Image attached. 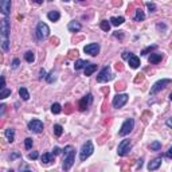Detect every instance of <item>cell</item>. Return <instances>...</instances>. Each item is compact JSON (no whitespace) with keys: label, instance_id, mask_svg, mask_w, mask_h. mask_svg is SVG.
Returning a JSON list of instances; mask_svg holds the SVG:
<instances>
[{"label":"cell","instance_id":"681fc988","mask_svg":"<svg viewBox=\"0 0 172 172\" xmlns=\"http://www.w3.org/2000/svg\"><path fill=\"white\" fill-rule=\"evenodd\" d=\"M78 2H83V0H78Z\"/></svg>","mask_w":172,"mask_h":172},{"label":"cell","instance_id":"83f0119b","mask_svg":"<svg viewBox=\"0 0 172 172\" xmlns=\"http://www.w3.org/2000/svg\"><path fill=\"white\" fill-rule=\"evenodd\" d=\"M24 59H26L29 63H32V62L35 61V55H34L32 51H27L26 54H24Z\"/></svg>","mask_w":172,"mask_h":172},{"label":"cell","instance_id":"3957f363","mask_svg":"<svg viewBox=\"0 0 172 172\" xmlns=\"http://www.w3.org/2000/svg\"><path fill=\"white\" fill-rule=\"evenodd\" d=\"M49 35H50V29L47 24L43 23V22L38 23V26H36V38L42 40V39L49 38Z\"/></svg>","mask_w":172,"mask_h":172},{"label":"cell","instance_id":"1f68e13d","mask_svg":"<svg viewBox=\"0 0 172 172\" xmlns=\"http://www.w3.org/2000/svg\"><path fill=\"white\" fill-rule=\"evenodd\" d=\"M51 112L54 114H59L62 112V108H61V105L59 104H57V102H55V104H52L51 105Z\"/></svg>","mask_w":172,"mask_h":172},{"label":"cell","instance_id":"ac0fdd59","mask_svg":"<svg viewBox=\"0 0 172 172\" xmlns=\"http://www.w3.org/2000/svg\"><path fill=\"white\" fill-rule=\"evenodd\" d=\"M67 29H69L70 32H78V31H81L82 26H81V23H78V22H76V20H73V22H70V23H69Z\"/></svg>","mask_w":172,"mask_h":172},{"label":"cell","instance_id":"b9f144b4","mask_svg":"<svg viewBox=\"0 0 172 172\" xmlns=\"http://www.w3.org/2000/svg\"><path fill=\"white\" fill-rule=\"evenodd\" d=\"M165 157H167V159H172V147L168 149V152L165 153Z\"/></svg>","mask_w":172,"mask_h":172},{"label":"cell","instance_id":"4dcf8cb0","mask_svg":"<svg viewBox=\"0 0 172 172\" xmlns=\"http://www.w3.org/2000/svg\"><path fill=\"white\" fill-rule=\"evenodd\" d=\"M149 148H151V151H160L161 149V143L160 141H153V143H151Z\"/></svg>","mask_w":172,"mask_h":172},{"label":"cell","instance_id":"52a82bcc","mask_svg":"<svg viewBox=\"0 0 172 172\" xmlns=\"http://www.w3.org/2000/svg\"><path fill=\"white\" fill-rule=\"evenodd\" d=\"M130 149H132V143H130V140H123V141L118 144L117 153H118V156H125L129 153Z\"/></svg>","mask_w":172,"mask_h":172},{"label":"cell","instance_id":"4316f807","mask_svg":"<svg viewBox=\"0 0 172 172\" xmlns=\"http://www.w3.org/2000/svg\"><path fill=\"white\" fill-rule=\"evenodd\" d=\"M11 96V89H7V87H4V89L0 90V99H4L7 98V97Z\"/></svg>","mask_w":172,"mask_h":172},{"label":"cell","instance_id":"277c9868","mask_svg":"<svg viewBox=\"0 0 172 172\" xmlns=\"http://www.w3.org/2000/svg\"><path fill=\"white\" fill-rule=\"evenodd\" d=\"M133 128H134V120L133 118H126V120L124 121V124L121 125L118 134H120V136H126V134H129L132 132Z\"/></svg>","mask_w":172,"mask_h":172},{"label":"cell","instance_id":"60d3db41","mask_svg":"<svg viewBox=\"0 0 172 172\" xmlns=\"http://www.w3.org/2000/svg\"><path fill=\"white\" fill-rule=\"evenodd\" d=\"M59 153H61V149H59L58 147H54V149H52V155L57 156V155H59Z\"/></svg>","mask_w":172,"mask_h":172},{"label":"cell","instance_id":"f35d334b","mask_svg":"<svg viewBox=\"0 0 172 172\" xmlns=\"http://www.w3.org/2000/svg\"><path fill=\"white\" fill-rule=\"evenodd\" d=\"M4 86H5V79H4V77H0V90L2 89H4Z\"/></svg>","mask_w":172,"mask_h":172},{"label":"cell","instance_id":"d6a6232c","mask_svg":"<svg viewBox=\"0 0 172 172\" xmlns=\"http://www.w3.org/2000/svg\"><path fill=\"white\" fill-rule=\"evenodd\" d=\"M24 147H26V149L32 148V139H31V137H27V139L24 140Z\"/></svg>","mask_w":172,"mask_h":172},{"label":"cell","instance_id":"7c38bea8","mask_svg":"<svg viewBox=\"0 0 172 172\" xmlns=\"http://www.w3.org/2000/svg\"><path fill=\"white\" fill-rule=\"evenodd\" d=\"M93 102V96H92V93H89L87 96H85L82 99L79 101V110H86L87 109V106H89L90 104Z\"/></svg>","mask_w":172,"mask_h":172},{"label":"cell","instance_id":"836d02e7","mask_svg":"<svg viewBox=\"0 0 172 172\" xmlns=\"http://www.w3.org/2000/svg\"><path fill=\"white\" fill-rule=\"evenodd\" d=\"M46 81H47L49 83H52V82H54V81H55V74H54V71H51L49 76H46Z\"/></svg>","mask_w":172,"mask_h":172},{"label":"cell","instance_id":"f6af8a7d","mask_svg":"<svg viewBox=\"0 0 172 172\" xmlns=\"http://www.w3.org/2000/svg\"><path fill=\"white\" fill-rule=\"evenodd\" d=\"M128 54H130V52H126V51L123 52V58H124V59H128V57H129Z\"/></svg>","mask_w":172,"mask_h":172},{"label":"cell","instance_id":"e575fe53","mask_svg":"<svg viewBox=\"0 0 172 172\" xmlns=\"http://www.w3.org/2000/svg\"><path fill=\"white\" fill-rule=\"evenodd\" d=\"M147 8L149 10V12H155L156 11V4L155 3H147Z\"/></svg>","mask_w":172,"mask_h":172},{"label":"cell","instance_id":"d6986e66","mask_svg":"<svg viewBox=\"0 0 172 172\" xmlns=\"http://www.w3.org/2000/svg\"><path fill=\"white\" fill-rule=\"evenodd\" d=\"M52 160H54V155H52V153L46 152V153H43L42 155V164L49 165V164H51L52 163Z\"/></svg>","mask_w":172,"mask_h":172},{"label":"cell","instance_id":"8fae6325","mask_svg":"<svg viewBox=\"0 0 172 172\" xmlns=\"http://www.w3.org/2000/svg\"><path fill=\"white\" fill-rule=\"evenodd\" d=\"M10 11H11V0H0V12L7 18L10 15Z\"/></svg>","mask_w":172,"mask_h":172},{"label":"cell","instance_id":"8d00e7d4","mask_svg":"<svg viewBox=\"0 0 172 172\" xmlns=\"http://www.w3.org/2000/svg\"><path fill=\"white\" fill-rule=\"evenodd\" d=\"M19 65H20V61H19V59H18V58H15L14 61H12L11 67H12V69H18V67H19Z\"/></svg>","mask_w":172,"mask_h":172},{"label":"cell","instance_id":"ba28073f","mask_svg":"<svg viewBox=\"0 0 172 172\" xmlns=\"http://www.w3.org/2000/svg\"><path fill=\"white\" fill-rule=\"evenodd\" d=\"M29 129L34 133H42L43 132V123L40 120H31L27 124Z\"/></svg>","mask_w":172,"mask_h":172},{"label":"cell","instance_id":"e0dca14e","mask_svg":"<svg viewBox=\"0 0 172 172\" xmlns=\"http://www.w3.org/2000/svg\"><path fill=\"white\" fill-rule=\"evenodd\" d=\"M161 59H163V54H159V52H153V54L149 55L148 62H149V63H152V65H156V63H159V62H161Z\"/></svg>","mask_w":172,"mask_h":172},{"label":"cell","instance_id":"f546056e","mask_svg":"<svg viewBox=\"0 0 172 172\" xmlns=\"http://www.w3.org/2000/svg\"><path fill=\"white\" fill-rule=\"evenodd\" d=\"M54 133H55V136H62V133H63V128H62V125H59V124H55L54 125Z\"/></svg>","mask_w":172,"mask_h":172},{"label":"cell","instance_id":"4fadbf2b","mask_svg":"<svg viewBox=\"0 0 172 172\" xmlns=\"http://www.w3.org/2000/svg\"><path fill=\"white\" fill-rule=\"evenodd\" d=\"M10 30H11L10 20H8L7 18H4V19L0 22V34H4V35H10Z\"/></svg>","mask_w":172,"mask_h":172},{"label":"cell","instance_id":"9a60e30c","mask_svg":"<svg viewBox=\"0 0 172 172\" xmlns=\"http://www.w3.org/2000/svg\"><path fill=\"white\" fill-rule=\"evenodd\" d=\"M0 47L4 50V51L10 50V39H8V35L0 34Z\"/></svg>","mask_w":172,"mask_h":172},{"label":"cell","instance_id":"6da1fadb","mask_svg":"<svg viewBox=\"0 0 172 172\" xmlns=\"http://www.w3.org/2000/svg\"><path fill=\"white\" fill-rule=\"evenodd\" d=\"M74 159H76V151H74V147L67 145L63 149V164L62 168L63 171H69L74 164Z\"/></svg>","mask_w":172,"mask_h":172},{"label":"cell","instance_id":"bcb514c9","mask_svg":"<svg viewBox=\"0 0 172 172\" xmlns=\"http://www.w3.org/2000/svg\"><path fill=\"white\" fill-rule=\"evenodd\" d=\"M143 167V159H140L139 160V164H137V168H141Z\"/></svg>","mask_w":172,"mask_h":172},{"label":"cell","instance_id":"7bdbcfd3","mask_svg":"<svg viewBox=\"0 0 172 172\" xmlns=\"http://www.w3.org/2000/svg\"><path fill=\"white\" fill-rule=\"evenodd\" d=\"M5 112V105H0V116H3Z\"/></svg>","mask_w":172,"mask_h":172},{"label":"cell","instance_id":"5bb4252c","mask_svg":"<svg viewBox=\"0 0 172 172\" xmlns=\"http://www.w3.org/2000/svg\"><path fill=\"white\" fill-rule=\"evenodd\" d=\"M128 63H129V66L132 69H137L140 66V58L134 54H129V57H128Z\"/></svg>","mask_w":172,"mask_h":172},{"label":"cell","instance_id":"2e32d148","mask_svg":"<svg viewBox=\"0 0 172 172\" xmlns=\"http://www.w3.org/2000/svg\"><path fill=\"white\" fill-rule=\"evenodd\" d=\"M161 161H163V160H161V157H156V159H153V160L148 164V170H149V171H156V170H157V168L161 165Z\"/></svg>","mask_w":172,"mask_h":172},{"label":"cell","instance_id":"ab89813d","mask_svg":"<svg viewBox=\"0 0 172 172\" xmlns=\"http://www.w3.org/2000/svg\"><path fill=\"white\" fill-rule=\"evenodd\" d=\"M46 76H47V74H46V71L43 70V69H40V70H39V79H42V78H46Z\"/></svg>","mask_w":172,"mask_h":172},{"label":"cell","instance_id":"ee69618b","mask_svg":"<svg viewBox=\"0 0 172 172\" xmlns=\"http://www.w3.org/2000/svg\"><path fill=\"white\" fill-rule=\"evenodd\" d=\"M19 153H16V152H15V153H12V155L10 156V159H11V160H14V159H16V157H19Z\"/></svg>","mask_w":172,"mask_h":172},{"label":"cell","instance_id":"7dc6e473","mask_svg":"<svg viewBox=\"0 0 172 172\" xmlns=\"http://www.w3.org/2000/svg\"><path fill=\"white\" fill-rule=\"evenodd\" d=\"M34 3H36V4H42L43 3V0H32Z\"/></svg>","mask_w":172,"mask_h":172},{"label":"cell","instance_id":"c3c4849f","mask_svg":"<svg viewBox=\"0 0 172 172\" xmlns=\"http://www.w3.org/2000/svg\"><path fill=\"white\" fill-rule=\"evenodd\" d=\"M167 126H168V128H171V120H170V118L167 120Z\"/></svg>","mask_w":172,"mask_h":172},{"label":"cell","instance_id":"5b68a950","mask_svg":"<svg viewBox=\"0 0 172 172\" xmlns=\"http://www.w3.org/2000/svg\"><path fill=\"white\" fill-rule=\"evenodd\" d=\"M110 79H112V70L109 66H105L98 73V76H97V82L104 83V82H108V81H110Z\"/></svg>","mask_w":172,"mask_h":172},{"label":"cell","instance_id":"f907efd6","mask_svg":"<svg viewBox=\"0 0 172 172\" xmlns=\"http://www.w3.org/2000/svg\"><path fill=\"white\" fill-rule=\"evenodd\" d=\"M63 2H69V0H63Z\"/></svg>","mask_w":172,"mask_h":172},{"label":"cell","instance_id":"30bf717a","mask_svg":"<svg viewBox=\"0 0 172 172\" xmlns=\"http://www.w3.org/2000/svg\"><path fill=\"white\" fill-rule=\"evenodd\" d=\"M83 51H85L86 54L92 55V57H96V55L99 52V45L98 43H90V45H86L85 47H83Z\"/></svg>","mask_w":172,"mask_h":172},{"label":"cell","instance_id":"9c48e42d","mask_svg":"<svg viewBox=\"0 0 172 172\" xmlns=\"http://www.w3.org/2000/svg\"><path fill=\"white\" fill-rule=\"evenodd\" d=\"M128 97L126 94H117V96H114V98H113V108L116 109H120V108H123V106L128 102Z\"/></svg>","mask_w":172,"mask_h":172},{"label":"cell","instance_id":"8992f818","mask_svg":"<svg viewBox=\"0 0 172 172\" xmlns=\"http://www.w3.org/2000/svg\"><path fill=\"white\" fill-rule=\"evenodd\" d=\"M171 83V79L170 78H164V79H160V81H157V82L155 83L152 87H151V96H155V94H157L160 90L163 89H165V86L167 85H170Z\"/></svg>","mask_w":172,"mask_h":172},{"label":"cell","instance_id":"484cf974","mask_svg":"<svg viewBox=\"0 0 172 172\" xmlns=\"http://www.w3.org/2000/svg\"><path fill=\"white\" fill-rule=\"evenodd\" d=\"M86 63L87 62L83 61V59H78V61H76V63H74V69H76V70H81V69L85 67Z\"/></svg>","mask_w":172,"mask_h":172},{"label":"cell","instance_id":"d4e9b609","mask_svg":"<svg viewBox=\"0 0 172 172\" xmlns=\"http://www.w3.org/2000/svg\"><path fill=\"white\" fill-rule=\"evenodd\" d=\"M47 18L51 22H58L59 18H61V14H59L58 11H50L49 14H47Z\"/></svg>","mask_w":172,"mask_h":172},{"label":"cell","instance_id":"ffe728a7","mask_svg":"<svg viewBox=\"0 0 172 172\" xmlns=\"http://www.w3.org/2000/svg\"><path fill=\"white\" fill-rule=\"evenodd\" d=\"M97 70V65H94V63H87L85 65V76L86 77H89V76H92L93 73Z\"/></svg>","mask_w":172,"mask_h":172},{"label":"cell","instance_id":"603a6c76","mask_svg":"<svg viewBox=\"0 0 172 172\" xmlns=\"http://www.w3.org/2000/svg\"><path fill=\"white\" fill-rule=\"evenodd\" d=\"M19 96H20V98L23 99V101H29L30 99V93H29V90H27L26 87H20L19 89Z\"/></svg>","mask_w":172,"mask_h":172},{"label":"cell","instance_id":"d590c367","mask_svg":"<svg viewBox=\"0 0 172 172\" xmlns=\"http://www.w3.org/2000/svg\"><path fill=\"white\" fill-rule=\"evenodd\" d=\"M156 49V46H149V47H147V49H144L143 51H141V55H147L149 51H152V50H155Z\"/></svg>","mask_w":172,"mask_h":172},{"label":"cell","instance_id":"7a4b0ae2","mask_svg":"<svg viewBox=\"0 0 172 172\" xmlns=\"http://www.w3.org/2000/svg\"><path fill=\"white\" fill-rule=\"evenodd\" d=\"M93 151H94L93 143H92V141H86V143L82 145L81 151H79V160H81V161H85L86 159L93 153Z\"/></svg>","mask_w":172,"mask_h":172},{"label":"cell","instance_id":"f1b7e54d","mask_svg":"<svg viewBox=\"0 0 172 172\" xmlns=\"http://www.w3.org/2000/svg\"><path fill=\"white\" fill-rule=\"evenodd\" d=\"M99 27H101V30H102V31H106V32H108V31L110 30V22H108V20H102L101 23H99Z\"/></svg>","mask_w":172,"mask_h":172},{"label":"cell","instance_id":"74e56055","mask_svg":"<svg viewBox=\"0 0 172 172\" xmlns=\"http://www.w3.org/2000/svg\"><path fill=\"white\" fill-rule=\"evenodd\" d=\"M38 156H39L38 152H31V153H29V159H30V160H35V159H38Z\"/></svg>","mask_w":172,"mask_h":172},{"label":"cell","instance_id":"44dd1931","mask_svg":"<svg viewBox=\"0 0 172 172\" xmlns=\"http://www.w3.org/2000/svg\"><path fill=\"white\" fill-rule=\"evenodd\" d=\"M110 24H113V26H116V27H118V26H121V24L125 22V19L123 16H113V18H110Z\"/></svg>","mask_w":172,"mask_h":172},{"label":"cell","instance_id":"cb8c5ba5","mask_svg":"<svg viewBox=\"0 0 172 172\" xmlns=\"http://www.w3.org/2000/svg\"><path fill=\"white\" fill-rule=\"evenodd\" d=\"M145 19V14H144V11L141 8H137L136 10V14H134V20L136 22H143Z\"/></svg>","mask_w":172,"mask_h":172},{"label":"cell","instance_id":"7402d4cb","mask_svg":"<svg viewBox=\"0 0 172 172\" xmlns=\"http://www.w3.org/2000/svg\"><path fill=\"white\" fill-rule=\"evenodd\" d=\"M5 137H7L8 143H14V140H15V129H12V128L5 129Z\"/></svg>","mask_w":172,"mask_h":172}]
</instances>
